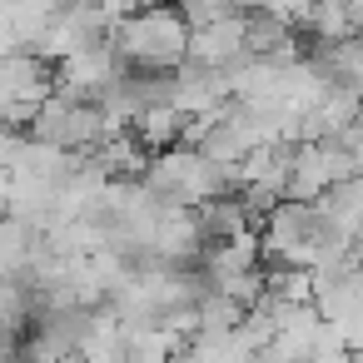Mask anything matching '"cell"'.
<instances>
[{
	"mask_svg": "<svg viewBox=\"0 0 363 363\" xmlns=\"http://www.w3.org/2000/svg\"><path fill=\"white\" fill-rule=\"evenodd\" d=\"M110 50L135 75H169L189 55V26L174 16V6H150V11H135V16L115 21Z\"/></svg>",
	"mask_w": 363,
	"mask_h": 363,
	"instance_id": "obj_1",
	"label": "cell"
},
{
	"mask_svg": "<svg viewBox=\"0 0 363 363\" xmlns=\"http://www.w3.org/2000/svg\"><path fill=\"white\" fill-rule=\"evenodd\" d=\"M55 85V70L40 60V55H26V50H11L0 55V95L11 100V115L16 110H35Z\"/></svg>",
	"mask_w": 363,
	"mask_h": 363,
	"instance_id": "obj_2",
	"label": "cell"
},
{
	"mask_svg": "<svg viewBox=\"0 0 363 363\" xmlns=\"http://www.w3.org/2000/svg\"><path fill=\"white\" fill-rule=\"evenodd\" d=\"M239 55H249V50H244V16H224V21H209V26L189 30V60L224 70V65H234Z\"/></svg>",
	"mask_w": 363,
	"mask_h": 363,
	"instance_id": "obj_3",
	"label": "cell"
},
{
	"mask_svg": "<svg viewBox=\"0 0 363 363\" xmlns=\"http://www.w3.org/2000/svg\"><path fill=\"white\" fill-rule=\"evenodd\" d=\"M140 150H169V145H184V120H179V110L169 105V100H160V105H145V110H135V120H130V130H125Z\"/></svg>",
	"mask_w": 363,
	"mask_h": 363,
	"instance_id": "obj_4",
	"label": "cell"
},
{
	"mask_svg": "<svg viewBox=\"0 0 363 363\" xmlns=\"http://www.w3.org/2000/svg\"><path fill=\"white\" fill-rule=\"evenodd\" d=\"M189 214H194V229H199L204 244H219V239H234V234L249 229L239 199H204V204H194Z\"/></svg>",
	"mask_w": 363,
	"mask_h": 363,
	"instance_id": "obj_5",
	"label": "cell"
},
{
	"mask_svg": "<svg viewBox=\"0 0 363 363\" xmlns=\"http://www.w3.org/2000/svg\"><path fill=\"white\" fill-rule=\"evenodd\" d=\"M313 204L323 209V219H333L343 234L358 239V219H363V179H338V184H328Z\"/></svg>",
	"mask_w": 363,
	"mask_h": 363,
	"instance_id": "obj_6",
	"label": "cell"
},
{
	"mask_svg": "<svg viewBox=\"0 0 363 363\" xmlns=\"http://www.w3.org/2000/svg\"><path fill=\"white\" fill-rule=\"evenodd\" d=\"M169 6H174V16H179L189 30H199V26H209V21L234 16V6H229V0H169Z\"/></svg>",
	"mask_w": 363,
	"mask_h": 363,
	"instance_id": "obj_7",
	"label": "cell"
},
{
	"mask_svg": "<svg viewBox=\"0 0 363 363\" xmlns=\"http://www.w3.org/2000/svg\"><path fill=\"white\" fill-rule=\"evenodd\" d=\"M150 6H169V0H135V11H150Z\"/></svg>",
	"mask_w": 363,
	"mask_h": 363,
	"instance_id": "obj_8",
	"label": "cell"
}]
</instances>
